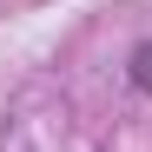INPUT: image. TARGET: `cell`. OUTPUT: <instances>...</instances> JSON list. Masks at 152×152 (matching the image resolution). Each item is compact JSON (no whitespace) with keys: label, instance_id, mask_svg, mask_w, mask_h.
<instances>
[{"label":"cell","instance_id":"obj_1","mask_svg":"<svg viewBox=\"0 0 152 152\" xmlns=\"http://www.w3.org/2000/svg\"><path fill=\"white\" fill-rule=\"evenodd\" d=\"M126 80H132V93H152V40L132 46V60H126Z\"/></svg>","mask_w":152,"mask_h":152}]
</instances>
